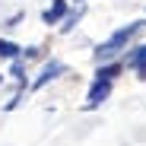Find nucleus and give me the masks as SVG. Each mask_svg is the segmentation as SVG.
<instances>
[{
	"label": "nucleus",
	"mask_w": 146,
	"mask_h": 146,
	"mask_svg": "<svg viewBox=\"0 0 146 146\" xmlns=\"http://www.w3.org/2000/svg\"><path fill=\"white\" fill-rule=\"evenodd\" d=\"M0 57H7V60L22 57V48H19L16 41H3V38H0Z\"/></svg>",
	"instance_id": "6"
},
{
	"label": "nucleus",
	"mask_w": 146,
	"mask_h": 146,
	"mask_svg": "<svg viewBox=\"0 0 146 146\" xmlns=\"http://www.w3.org/2000/svg\"><path fill=\"white\" fill-rule=\"evenodd\" d=\"M124 67L137 70V80H146V44L133 48V51H130V54L124 57Z\"/></svg>",
	"instance_id": "3"
},
{
	"label": "nucleus",
	"mask_w": 146,
	"mask_h": 146,
	"mask_svg": "<svg viewBox=\"0 0 146 146\" xmlns=\"http://www.w3.org/2000/svg\"><path fill=\"white\" fill-rule=\"evenodd\" d=\"M80 16H83V10H76V13H70V16H67V22H64L60 29H64V32H70V29L76 26V22H80Z\"/></svg>",
	"instance_id": "9"
},
{
	"label": "nucleus",
	"mask_w": 146,
	"mask_h": 146,
	"mask_svg": "<svg viewBox=\"0 0 146 146\" xmlns=\"http://www.w3.org/2000/svg\"><path fill=\"white\" fill-rule=\"evenodd\" d=\"M121 70H124V64H108V67H99V73H95V76H99V80H111V83H114V76H117Z\"/></svg>",
	"instance_id": "7"
},
{
	"label": "nucleus",
	"mask_w": 146,
	"mask_h": 146,
	"mask_svg": "<svg viewBox=\"0 0 146 146\" xmlns=\"http://www.w3.org/2000/svg\"><path fill=\"white\" fill-rule=\"evenodd\" d=\"M60 73H67V64H60V60H51V64H44V70L38 73V80L32 83V89H41V86H48L51 80H57Z\"/></svg>",
	"instance_id": "4"
},
{
	"label": "nucleus",
	"mask_w": 146,
	"mask_h": 146,
	"mask_svg": "<svg viewBox=\"0 0 146 146\" xmlns=\"http://www.w3.org/2000/svg\"><path fill=\"white\" fill-rule=\"evenodd\" d=\"M0 83H3V76H0Z\"/></svg>",
	"instance_id": "10"
},
{
	"label": "nucleus",
	"mask_w": 146,
	"mask_h": 146,
	"mask_svg": "<svg viewBox=\"0 0 146 146\" xmlns=\"http://www.w3.org/2000/svg\"><path fill=\"white\" fill-rule=\"evenodd\" d=\"M64 16H67V0H54V3H51V7H48V10L41 13V19L48 22V26H54V22H60Z\"/></svg>",
	"instance_id": "5"
},
{
	"label": "nucleus",
	"mask_w": 146,
	"mask_h": 146,
	"mask_svg": "<svg viewBox=\"0 0 146 146\" xmlns=\"http://www.w3.org/2000/svg\"><path fill=\"white\" fill-rule=\"evenodd\" d=\"M140 29H143V22H130V26H121L111 38H105L99 48H95V60H99V64H102V60H111L117 51H124V48H127V41H130Z\"/></svg>",
	"instance_id": "1"
},
{
	"label": "nucleus",
	"mask_w": 146,
	"mask_h": 146,
	"mask_svg": "<svg viewBox=\"0 0 146 146\" xmlns=\"http://www.w3.org/2000/svg\"><path fill=\"white\" fill-rule=\"evenodd\" d=\"M108 95H111V80H99V76H95V83L89 86V99H86V108L92 111V108H99L105 99H108Z\"/></svg>",
	"instance_id": "2"
},
{
	"label": "nucleus",
	"mask_w": 146,
	"mask_h": 146,
	"mask_svg": "<svg viewBox=\"0 0 146 146\" xmlns=\"http://www.w3.org/2000/svg\"><path fill=\"white\" fill-rule=\"evenodd\" d=\"M13 76L19 80V86L26 83V70H22V60H19V57H13Z\"/></svg>",
	"instance_id": "8"
}]
</instances>
